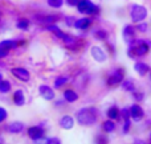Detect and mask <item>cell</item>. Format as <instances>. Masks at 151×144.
<instances>
[{
  "instance_id": "1",
  "label": "cell",
  "mask_w": 151,
  "mask_h": 144,
  "mask_svg": "<svg viewBox=\"0 0 151 144\" xmlns=\"http://www.w3.org/2000/svg\"><path fill=\"white\" fill-rule=\"evenodd\" d=\"M150 50V45L147 41L145 40H133L131 42H129V48H127V56L130 58H139L143 57L149 53Z\"/></svg>"
},
{
  "instance_id": "2",
  "label": "cell",
  "mask_w": 151,
  "mask_h": 144,
  "mask_svg": "<svg viewBox=\"0 0 151 144\" xmlns=\"http://www.w3.org/2000/svg\"><path fill=\"white\" fill-rule=\"evenodd\" d=\"M98 118V110L96 107L81 108L77 113V122L81 126H93Z\"/></svg>"
},
{
  "instance_id": "3",
  "label": "cell",
  "mask_w": 151,
  "mask_h": 144,
  "mask_svg": "<svg viewBox=\"0 0 151 144\" xmlns=\"http://www.w3.org/2000/svg\"><path fill=\"white\" fill-rule=\"evenodd\" d=\"M77 9L80 13H85V15H98L99 13V7L90 0H80L77 4Z\"/></svg>"
},
{
  "instance_id": "4",
  "label": "cell",
  "mask_w": 151,
  "mask_h": 144,
  "mask_svg": "<svg viewBox=\"0 0 151 144\" xmlns=\"http://www.w3.org/2000/svg\"><path fill=\"white\" fill-rule=\"evenodd\" d=\"M130 17L134 23H141L147 17V9L146 7L139 4H133L130 7Z\"/></svg>"
},
{
  "instance_id": "5",
  "label": "cell",
  "mask_w": 151,
  "mask_h": 144,
  "mask_svg": "<svg viewBox=\"0 0 151 144\" xmlns=\"http://www.w3.org/2000/svg\"><path fill=\"white\" fill-rule=\"evenodd\" d=\"M123 76H125L123 69H121V68L114 69L109 74V77H107V85L109 86H117V85H119L123 81Z\"/></svg>"
},
{
  "instance_id": "6",
  "label": "cell",
  "mask_w": 151,
  "mask_h": 144,
  "mask_svg": "<svg viewBox=\"0 0 151 144\" xmlns=\"http://www.w3.org/2000/svg\"><path fill=\"white\" fill-rule=\"evenodd\" d=\"M11 73H12L17 79H20V81H23V82H28L29 79H31L29 71L24 68H13L12 70H11Z\"/></svg>"
},
{
  "instance_id": "7",
  "label": "cell",
  "mask_w": 151,
  "mask_h": 144,
  "mask_svg": "<svg viewBox=\"0 0 151 144\" xmlns=\"http://www.w3.org/2000/svg\"><path fill=\"white\" fill-rule=\"evenodd\" d=\"M90 54H91V57L94 58V61H97V62H105V61L107 60L106 53H105L104 49L99 48V46H93L91 48Z\"/></svg>"
},
{
  "instance_id": "8",
  "label": "cell",
  "mask_w": 151,
  "mask_h": 144,
  "mask_svg": "<svg viewBox=\"0 0 151 144\" xmlns=\"http://www.w3.org/2000/svg\"><path fill=\"white\" fill-rule=\"evenodd\" d=\"M122 36H123V40H125L126 42H131L133 40H135V28H134L133 25H125V28H123L122 31Z\"/></svg>"
},
{
  "instance_id": "9",
  "label": "cell",
  "mask_w": 151,
  "mask_h": 144,
  "mask_svg": "<svg viewBox=\"0 0 151 144\" xmlns=\"http://www.w3.org/2000/svg\"><path fill=\"white\" fill-rule=\"evenodd\" d=\"M39 93L45 101H52L55 98V91H53L52 87L47 86V85H41L39 87Z\"/></svg>"
},
{
  "instance_id": "10",
  "label": "cell",
  "mask_w": 151,
  "mask_h": 144,
  "mask_svg": "<svg viewBox=\"0 0 151 144\" xmlns=\"http://www.w3.org/2000/svg\"><path fill=\"white\" fill-rule=\"evenodd\" d=\"M130 115H131V118H133L135 122H139L142 118H143V115H145L143 108H142L139 105H133L130 107Z\"/></svg>"
},
{
  "instance_id": "11",
  "label": "cell",
  "mask_w": 151,
  "mask_h": 144,
  "mask_svg": "<svg viewBox=\"0 0 151 144\" xmlns=\"http://www.w3.org/2000/svg\"><path fill=\"white\" fill-rule=\"evenodd\" d=\"M23 41H19V40H4V41L0 42V49H4V50H12L16 49L19 45L21 44Z\"/></svg>"
},
{
  "instance_id": "12",
  "label": "cell",
  "mask_w": 151,
  "mask_h": 144,
  "mask_svg": "<svg viewBox=\"0 0 151 144\" xmlns=\"http://www.w3.org/2000/svg\"><path fill=\"white\" fill-rule=\"evenodd\" d=\"M28 136L31 138L32 140H36V139H40V138L44 136V130L41 127H29L28 128Z\"/></svg>"
},
{
  "instance_id": "13",
  "label": "cell",
  "mask_w": 151,
  "mask_h": 144,
  "mask_svg": "<svg viewBox=\"0 0 151 144\" xmlns=\"http://www.w3.org/2000/svg\"><path fill=\"white\" fill-rule=\"evenodd\" d=\"M90 25H91V19H89V17L78 19L74 23V26L77 29H80V31H86V29L90 28Z\"/></svg>"
},
{
  "instance_id": "14",
  "label": "cell",
  "mask_w": 151,
  "mask_h": 144,
  "mask_svg": "<svg viewBox=\"0 0 151 144\" xmlns=\"http://www.w3.org/2000/svg\"><path fill=\"white\" fill-rule=\"evenodd\" d=\"M63 41H64V44H65V46L69 48V49H77V48L80 46V41H78L76 37L70 36V34H66Z\"/></svg>"
},
{
  "instance_id": "15",
  "label": "cell",
  "mask_w": 151,
  "mask_h": 144,
  "mask_svg": "<svg viewBox=\"0 0 151 144\" xmlns=\"http://www.w3.org/2000/svg\"><path fill=\"white\" fill-rule=\"evenodd\" d=\"M58 123H60V126L63 127L64 130H72L74 126V119L72 118L70 115H64L63 118L60 119Z\"/></svg>"
},
{
  "instance_id": "16",
  "label": "cell",
  "mask_w": 151,
  "mask_h": 144,
  "mask_svg": "<svg viewBox=\"0 0 151 144\" xmlns=\"http://www.w3.org/2000/svg\"><path fill=\"white\" fill-rule=\"evenodd\" d=\"M13 103H15L16 106H23L24 103H25V95H24V91L23 90H16L15 93H13Z\"/></svg>"
},
{
  "instance_id": "17",
  "label": "cell",
  "mask_w": 151,
  "mask_h": 144,
  "mask_svg": "<svg viewBox=\"0 0 151 144\" xmlns=\"http://www.w3.org/2000/svg\"><path fill=\"white\" fill-rule=\"evenodd\" d=\"M58 16L55 15H48V16H41V17H37L39 23L44 24V25H50V24H55L56 21H58Z\"/></svg>"
},
{
  "instance_id": "18",
  "label": "cell",
  "mask_w": 151,
  "mask_h": 144,
  "mask_svg": "<svg viewBox=\"0 0 151 144\" xmlns=\"http://www.w3.org/2000/svg\"><path fill=\"white\" fill-rule=\"evenodd\" d=\"M134 69H135V71H137V73H138L141 77L146 76V74L150 71L149 65H147V63H145V62H137L135 65H134Z\"/></svg>"
},
{
  "instance_id": "19",
  "label": "cell",
  "mask_w": 151,
  "mask_h": 144,
  "mask_svg": "<svg viewBox=\"0 0 151 144\" xmlns=\"http://www.w3.org/2000/svg\"><path fill=\"white\" fill-rule=\"evenodd\" d=\"M47 29L49 32H52L53 34H55L56 37H57V38H60V40H64V37L66 36L65 33H64L63 31H61L60 28H58L57 25H55V24H50V25H47Z\"/></svg>"
},
{
  "instance_id": "20",
  "label": "cell",
  "mask_w": 151,
  "mask_h": 144,
  "mask_svg": "<svg viewBox=\"0 0 151 144\" xmlns=\"http://www.w3.org/2000/svg\"><path fill=\"white\" fill-rule=\"evenodd\" d=\"M7 130L11 134H20L24 130V124L20 123V122H13V123H11L9 126L7 127Z\"/></svg>"
},
{
  "instance_id": "21",
  "label": "cell",
  "mask_w": 151,
  "mask_h": 144,
  "mask_svg": "<svg viewBox=\"0 0 151 144\" xmlns=\"http://www.w3.org/2000/svg\"><path fill=\"white\" fill-rule=\"evenodd\" d=\"M64 99L68 103H74L78 99V94L73 90H65L64 91Z\"/></svg>"
},
{
  "instance_id": "22",
  "label": "cell",
  "mask_w": 151,
  "mask_h": 144,
  "mask_svg": "<svg viewBox=\"0 0 151 144\" xmlns=\"http://www.w3.org/2000/svg\"><path fill=\"white\" fill-rule=\"evenodd\" d=\"M119 115H121V110L117 107V106H111V107L107 110V116H109V119H111V120L118 119Z\"/></svg>"
},
{
  "instance_id": "23",
  "label": "cell",
  "mask_w": 151,
  "mask_h": 144,
  "mask_svg": "<svg viewBox=\"0 0 151 144\" xmlns=\"http://www.w3.org/2000/svg\"><path fill=\"white\" fill-rule=\"evenodd\" d=\"M102 130H104L105 132H107V134H109V132H113L115 130V123L111 120V119H110V120H105L104 123H102Z\"/></svg>"
},
{
  "instance_id": "24",
  "label": "cell",
  "mask_w": 151,
  "mask_h": 144,
  "mask_svg": "<svg viewBox=\"0 0 151 144\" xmlns=\"http://www.w3.org/2000/svg\"><path fill=\"white\" fill-rule=\"evenodd\" d=\"M29 25H31V23H29L28 19H20V20L17 21V24H16V26H17L19 29H21V31H27V29L29 28Z\"/></svg>"
},
{
  "instance_id": "25",
  "label": "cell",
  "mask_w": 151,
  "mask_h": 144,
  "mask_svg": "<svg viewBox=\"0 0 151 144\" xmlns=\"http://www.w3.org/2000/svg\"><path fill=\"white\" fill-rule=\"evenodd\" d=\"M122 89L126 90V91H135V86H134V82L131 79H127V81L122 82Z\"/></svg>"
},
{
  "instance_id": "26",
  "label": "cell",
  "mask_w": 151,
  "mask_h": 144,
  "mask_svg": "<svg viewBox=\"0 0 151 144\" xmlns=\"http://www.w3.org/2000/svg\"><path fill=\"white\" fill-rule=\"evenodd\" d=\"M93 36H94V38H97V40H106L107 32L104 31V29H97V31L93 33Z\"/></svg>"
},
{
  "instance_id": "27",
  "label": "cell",
  "mask_w": 151,
  "mask_h": 144,
  "mask_svg": "<svg viewBox=\"0 0 151 144\" xmlns=\"http://www.w3.org/2000/svg\"><path fill=\"white\" fill-rule=\"evenodd\" d=\"M9 90H11L9 81H4V79H3V81L0 82V93H1V94H5V93H8Z\"/></svg>"
},
{
  "instance_id": "28",
  "label": "cell",
  "mask_w": 151,
  "mask_h": 144,
  "mask_svg": "<svg viewBox=\"0 0 151 144\" xmlns=\"http://www.w3.org/2000/svg\"><path fill=\"white\" fill-rule=\"evenodd\" d=\"M68 77H58V78H56V81H55V87L56 89H60L61 86H64V85L66 83V82H68Z\"/></svg>"
},
{
  "instance_id": "29",
  "label": "cell",
  "mask_w": 151,
  "mask_h": 144,
  "mask_svg": "<svg viewBox=\"0 0 151 144\" xmlns=\"http://www.w3.org/2000/svg\"><path fill=\"white\" fill-rule=\"evenodd\" d=\"M48 4L52 8H61L64 4V0H48Z\"/></svg>"
},
{
  "instance_id": "30",
  "label": "cell",
  "mask_w": 151,
  "mask_h": 144,
  "mask_svg": "<svg viewBox=\"0 0 151 144\" xmlns=\"http://www.w3.org/2000/svg\"><path fill=\"white\" fill-rule=\"evenodd\" d=\"M121 116H122L123 119H130L131 118V115H130V108H122L121 110Z\"/></svg>"
},
{
  "instance_id": "31",
  "label": "cell",
  "mask_w": 151,
  "mask_h": 144,
  "mask_svg": "<svg viewBox=\"0 0 151 144\" xmlns=\"http://www.w3.org/2000/svg\"><path fill=\"white\" fill-rule=\"evenodd\" d=\"M8 114H7V110H5L4 107H0V123H3V122L7 119Z\"/></svg>"
},
{
  "instance_id": "32",
  "label": "cell",
  "mask_w": 151,
  "mask_h": 144,
  "mask_svg": "<svg viewBox=\"0 0 151 144\" xmlns=\"http://www.w3.org/2000/svg\"><path fill=\"white\" fill-rule=\"evenodd\" d=\"M137 29H138L139 32H143V33H145V32L147 31V24L146 23H142V21H141V23L137 25Z\"/></svg>"
},
{
  "instance_id": "33",
  "label": "cell",
  "mask_w": 151,
  "mask_h": 144,
  "mask_svg": "<svg viewBox=\"0 0 151 144\" xmlns=\"http://www.w3.org/2000/svg\"><path fill=\"white\" fill-rule=\"evenodd\" d=\"M47 144H61V142L58 138H49L47 139Z\"/></svg>"
},
{
  "instance_id": "34",
  "label": "cell",
  "mask_w": 151,
  "mask_h": 144,
  "mask_svg": "<svg viewBox=\"0 0 151 144\" xmlns=\"http://www.w3.org/2000/svg\"><path fill=\"white\" fill-rule=\"evenodd\" d=\"M129 130H130V119H126L125 124H123V132H125V134H127Z\"/></svg>"
},
{
  "instance_id": "35",
  "label": "cell",
  "mask_w": 151,
  "mask_h": 144,
  "mask_svg": "<svg viewBox=\"0 0 151 144\" xmlns=\"http://www.w3.org/2000/svg\"><path fill=\"white\" fill-rule=\"evenodd\" d=\"M65 21H66V25H68V26H74L76 19H74V17H66Z\"/></svg>"
},
{
  "instance_id": "36",
  "label": "cell",
  "mask_w": 151,
  "mask_h": 144,
  "mask_svg": "<svg viewBox=\"0 0 151 144\" xmlns=\"http://www.w3.org/2000/svg\"><path fill=\"white\" fill-rule=\"evenodd\" d=\"M133 94H134V98H135L137 101H142V98H143V94H142V93L133 91Z\"/></svg>"
},
{
  "instance_id": "37",
  "label": "cell",
  "mask_w": 151,
  "mask_h": 144,
  "mask_svg": "<svg viewBox=\"0 0 151 144\" xmlns=\"http://www.w3.org/2000/svg\"><path fill=\"white\" fill-rule=\"evenodd\" d=\"M78 1H80V0H66L68 5H70V7H77Z\"/></svg>"
},
{
  "instance_id": "38",
  "label": "cell",
  "mask_w": 151,
  "mask_h": 144,
  "mask_svg": "<svg viewBox=\"0 0 151 144\" xmlns=\"http://www.w3.org/2000/svg\"><path fill=\"white\" fill-rule=\"evenodd\" d=\"M35 144H47V139H44V136L40 138V139L35 140Z\"/></svg>"
},
{
  "instance_id": "39",
  "label": "cell",
  "mask_w": 151,
  "mask_h": 144,
  "mask_svg": "<svg viewBox=\"0 0 151 144\" xmlns=\"http://www.w3.org/2000/svg\"><path fill=\"white\" fill-rule=\"evenodd\" d=\"M8 50H4V49H0V58H4V57H7L8 56Z\"/></svg>"
},
{
  "instance_id": "40",
  "label": "cell",
  "mask_w": 151,
  "mask_h": 144,
  "mask_svg": "<svg viewBox=\"0 0 151 144\" xmlns=\"http://www.w3.org/2000/svg\"><path fill=\"white\" fill-rule=\"evenodd\" d=\"M133 144H146V142H145V140H141V139H137V140H134Z\"/></svg>"
},
{
  "instance_id": "41",
  "label": "cell",
  "mask_w": 151,
  "mask_h": 144,
  "mask_svg": "<svg viewBox=\"0 0 151 144\" xmlns=\"http://www.w3.org/2000/svg\"><path fill=\"white\" fill-rule=\"evenodd\" d=\"M1 81H3V74L0 73V82H1Z\"/></svg>"
},
{
  "instance_id": "42",
  "label": "cell",
  "mask_w": 151,
  "mask_h": 144,
  "mask_svg": "<svg viewBox=\"0 0 151 144\" xmlns=\"http://www.w3.org/2000/svg\"><path fill=\"white\" fill-rule=\"evenodd\" d=\"M1 140H3V139H1V138H0V144H1Z\"/></svg>"
},
{
  "instance_id": "43",
  "label": "cell",
  "mask_w": 151,
  "mask_h": 144,
  "mask_svg": "<svg viewBox=\"0 0 151 144\" xmlns=\"http://www.w3.org/2000/svg\"><path fill=\"white\" fill-rule=\"evenodd\" d=\"M150 139H151V134H150ZM150 144H151V143H150Z\"/></svg>"
}]
</instances>
